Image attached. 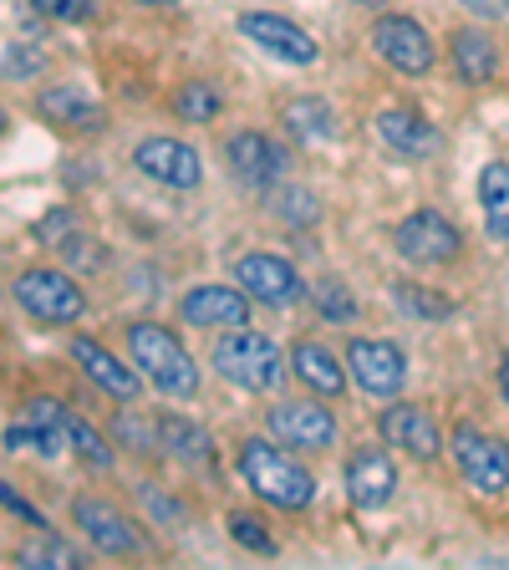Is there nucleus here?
<instances>
[{
    "mask_svg": "<svg viewBox=\"0 0 509 570\" xmlns=\"http://www.w3.org/2000/svg\"><path fill=\"white\" fill-rule=\"evenodd\" d=\"M239 474H245V484L255 489L265 504H275V510H306L311 499H316V479L285 449H275V443H265V439L239 443Z\"/></svg>",
    "mask_w": 509,
    "mask_h": 570,
    "instance_id": "1",
    "label": "nucleus"
},
{
    "mask_svg": "<svg viewBox=\"0 0 509 570\" xmlns=\"http://www.w3.org/2000/svg\"><path fill=\"white\" fill-rule=\"evenodd\" d=\"M128 352H133V362H138V372L154 382L158 392H168V397H194V392H199V367H194V356L184 352V342H178L168 326H158V321H133Z\"/></svg>",
    "mask_w": 509,
    "mask_h": 570,
    "instance_id": "2",
    "label": "nucleus"
},
{
    "mask_svg": "<svg viewBox=\"0 0 509 570\" xmlns=\"http://www.w3.org/2000/svg\"><path fill=\"white\" fill-rule=\"evenodd\" d=\"M214 372L225 382H235V387L245 392H271L275 382H281V346L271 342L265 332H249V326H229V336H219L214 342Z\"/></svg>",
    "mask_w": 509,
    "mask_h": 570,
    "instance_id": "3",
    "label": "nucleus"
},
{
    "mask_svg": "<svg viewBox=\"0 0 509 570\" xmlns=\"http://www.w3.org/2000/svg\"><path fill=\"white\" fill-rule=\"evenodd\" d=\"M16 301H21V311L36 316L41 326H67V321H82V311H87L82 285L71 281L67 271H51V265L21 271V281H16Z\"/></svg>",
    "mask_w": 509,
    "mask_h": 570,
    "instance_id": "4",
    "label": "nucleus"
},
{
    "mask_svg": "<svg viewBox=\"0 0 509 570\" xmlns=\"http://www.w3.org/2000/svg\"><path fill=\"white\" fill-rule=\"evenodd\" d=\"M6 449H36L47 459H61L71 449V413L57 397H26L16 423L6 428Z\"/></svg>",
    "mask_w": 509,
    "mask_h": 570,
    "instance_id": "5",
    "label": "nucleus"
},
{
    "mask_svg": "<svg viewBox=\"0 0 509 570\" xmlns=\"http://www.w3.org/2000/svg\"><path fill=\"white\" fill-rule=\"evenodd\" d=\"M453 463H459V474L479 489V494H505L509 489V443L484 433V428H469L463 423L453 433Z\"/></svg>",
    "mask_w": 509,
    "mask_h": 570,
    "instance_id": "6",
    "label": "nucleus"
},
{
    "mask_svg": "<svg viewBox=\"0 0 509 570\" xmlns=\"http://www.w3.org/2000/svg\"><path fill=\"white\" fill-rule=\"evenodd\" d=\"M392 245H398V255L413 261V265H449V261H459L463 235L443 219L439 209H418L392 229Z\"/></svg>",
    "mask_w": 509,
    "mask_h": 570,
    "instance_id": "7",
    "label": "nucleus"
},
{
    "mask_svg": "<svg viewBox=\"0 0 509 570\" xmlns=\"http://www.w3.org/2000/svg\"><path fill=\"white\" fill-rule=\"evenodd\" d=\"M372 47H378V57L388 61V67L408 71V77H428L433 61H439L433 36H428L413 16H382V21L372 26Z\"/></svg>",
    "mask_w": 509,
    "mask_h": 570,
    "instance_id": "8",
    "label": "nucleus"
},
{
    "mask_svg": "<svg viewBox=\"0 0 509 570\" xmlns=\"http://www.w3.org/2000/svg\"><path fill=\"white\" fill-rule=\"evenodd\" d=\"M235 285L249 301H265V306H291V301H301V291H306V281H301L296 265L285 261V255H265V249L239 255Z\"/></svg>",
    "mask_w": 509,
    "mask_h": 570,
    "instance_id": "9",
    "label": "nucleus"
},
{
    "mask_svg": "<svg viewBox=\"0 0 509 570\" xmlns=\"http://www.w3.org/2000/svg\"><path fill=\"white\" fill-rule=\"evenodd\" d=\"M71 524H77L102 556H138L143 550L138 524H133L118 504H107V499H97V494H82L71 504Z\"/></svg>",
    "mask_w": 509,
    "mask_h": 570,
    "instance_id": "10",
    "label": "nucleus"
},
{
    "mask_svg": "<svg viewBox=\"0 0 509 570\" xmlns=\"http://www.w3.org/2000/svg\"><path fill=\"white\" fill-rule=\"evenodd\" d=\"M271 433L285 443V449L321 453L336 443V417L321 403H311V397H285V403L271 407Z\"/></svg>",
    "mask_w": 509,
    "mask_h": 570,
    "instance_id": "11",
    "label": "nucleus"
},
{
    "mask_svg": "<svg viewBox=\"0 0 509 570\" xmlns=\"http://www.w3.org/2000/svg\"><path fill=\"white\" fill-rule=\"evenodd\" d=\"M346 367H352V377L362 382V392H372V397H398L408 382L403 352L392 342H378V336H356V342L346 346Z\"/></svg>",
    "mask_w": 509,
    "mask_h": 570,
    "instance_id": "12",
    "label": "nucleus"
},
{
    "mask_svg": "<svg viewBox=\"0 0 509 570\" xmlns=\"http://www.w3.org/2000/svg\"><path fill=\"white\" fill-rule=\"evenodd\" d=\"M378 433L392 443V449L413 453V459H439V453H443V428H439V417L428 413L423 403H392V407H382Z\"/></svg>",
    "mask_w": 509,
    "mask_h": 570,
    "instance_id": "13",
    "label": "nucleus"
},
{
    "mask_svg": "<svg viewBox=\"0 0 509 570\" xmlns=\"http://www.w3.org/2000/svg\"><path fill=\"white\" fill-rule=\"evenodd\" d=\"M133 168L158 178V184H168V189H199V178H204L199 154L178 138H143L138 148H133Z\"/></svg>",
    "mask_w": 509,
    "mask_h": 570,
    "instance_id": "14",
    "label": "nucleus"
},
{
    "mask_svg": "<svg viewBox=\"0 0 509 570\" xmlns=\"http://www.w3.org/2000/svg\"><path fill=\"white\" fill-rule=\"evenodd\" d=\"M239 31H245L261 51H271V57H281V61H296V67H311V61L321 57L316 36H306V26L285 21V16H275V11L239 16Z\"/></svg>",
    "mask_w": 509,
    "mask_h": 570,
    "instance_id": "15",
    "label": "nucleus"
},
{
    "mask_svg": "<svg viewBox=\"0 0 509 570\" xmlns=\"http://www.w3.org/2000/svg\"><path fill=\"white\" fill-rule=\"evenodd\" d=\"M178 321H189L199 332H219V326H245L249 321V296L239 285H194L189 296L178 301Z\"/></svg>",
    "mask_w": 509,
    "mask_h": 570,
    "instance_id": "16",
    "label": "nucleus"
},
{
    "mask_svg": "<svg viewBox=\"0 0 509 570\" xmlns=\"http://www.w3.org/2000/svg\"><path fill=\"white\" fill-rule=\"evenodd\" d=\"M225 158H229V168H235V178L249 184V189H275V178L291 164L281 142L265 138V132H235V138L225 142Z\"/></svg>",
    "mask_w": 509,
    "mask_h": 570,
    "instance_id": "17",
    "label": "nucleus"
},
{
    "mask_svg": "<svg viewBox=\"0 0 509 570\" xmlns=\"http://www.w3.org/2000/svg\"><path fill=\"white\" fill-rule=\"evenodd\" d=\"M71 362L87 372L92 387H102L107 397H118V403H133L143 392V372L128 367V362H118V356L107 352L102 342H92V336H77V342H71Z\"/></svg>",
    "mask_w": 509,
    "mask_h": 570,
    "instance_id": "18",
    "label": "nucleus"
},
{
    "mask_svg": "<svg viewBox=\"0 0 509 570\" xmlns=\"http://www.w3.org/2000/svg\"><path fill=\"white\" fill-rule=\"evenodd\" d=\"M346 494L362 510H382L392 494H398V463L388 449H356L346 463Z\"/></svg>",
    "mask_w": 509,
    "mask_h": 570,
    "instance_id": "19",
    "label": "nucleus"
},
{
    "mask_svg": "<svg viewBox=\"0 0 509 570\" xmlns=\"http://www.w3.org/2000/svg\"><path fill=\"white\" fill-rule=\"evenodd\" d=\"M378 138L388 142L398 158L439 154V128H433L418 107H382V112H378Z\"/></svg>",
    "mask_w": 509,
    "mask_h": 570,
    "instance_id": "20",
    "label": "nucleus"
},
{
    "mask_svg": "<svg viewBox=\"0 0 509 570\" xmlns=\"http://www.w3.org/2000/svg\"><path fill=\"white\" fill-rule=\"evenodd\" d=\"M36 107H41V118H51L67 132H102L107 128V112L87 92H77V87H47V92L36 97Z\"/></svg>",
    "mask_w": 509,
    "mask_h": 570,
    "instance_id": "21",
    "label": "nucleus"
},
{
    "mask_svg": "<svg viewBox=\"0 0 509 570\" xmlns=\"http://www.w3.org/2000/svg\"><path fill=\"white\" fill-rule=\"evenodd\" d=\"M291 372H296L311 392H321V397H342V387H346V372H342V362H336V352L321 342L291 346Z\"/></svg>",
    "mask_w": 509,
    "mask_h": 570,
    "instance_id": "22",
    "label": "nucleus"
},
{
    "mask_svg": "<svg viewBox=\"0 0 509 570\" xmlns=\"http://www.w3.org/2000/svg\"><path fill=\"white\" fill-rule=\"evenodd\" d=\"M449 57H453V71H459L463 82H495L499 77V51L484 31H453L449 41Z\"/></svg>",
    "mask_w": 509,
    "mask_h": 570,
    "instance_id": "23",
    "label": "nucleus"
},
{
    "mask_svg": "<svg viewBox=\"0 0 509 570\" xmlns=\"http://www.w3.org/2000/svg\"><path fill=\"white\" fill-rule=\"evenodd\" d=\"M479 204L495 239H509V164H484L479 174Z\"/></svg>",
    "mask_w": 509,
    "mask_h": 570,
    "instance_id": "24",
    "label": "nucleus"
},
{
    "mask_svg": "<svg viewBox=\"0 0 509 570\" xmlns=\"http://www.w3.org/2000/svg\"><path fill=\"white\" fill-rule=\"evenodd\" d=\"M158 443H164L174 459H184V463H204V459H209V439H204V428L189 423V417H178V413L158 417Z\"/></svg>",
    "mask_w": 509,
    "mask_h": 570,
    "instance_id": "25",
    "label": "nucleus"
},
{
    "mask_svg": "<svg viewBox=\"0 0 509 570\" xmlns=\"http://www.w3.org/2000/svg\"><path fill=\"white\" fill-rule=\"evenodd\" d=\"M16 566H31V570H77V566H87V556L77 546H67L61 534H41V540H31V546L16 550Z\"/></svg>",
    "mask_w": 509,
    "mask_h": 570,
    "instance_id": "26",
    "label": "nucleus"
},
{
    "mask_svg": "<svg viewBox=\"0 0 509 570\" xmlns=\"http://www.w3.org/2000/svg\"><path fill=\"white\" fill-rule=\"evenodd\" d=\"M174 112L184 122H214L219 112H225V92L214 82H204V77H194V82H184L174 92Z\"/></svg>",
    "mask_w": 509,
    "mask_h": 570,
    "instance_id": "27",
    "label": "nucleus"
},
{
    "mask_svg": "<svg viewBox=\"0 0 509 570\" xmlns=\"http://www.w3.org/2000/svg\"><path fill=\"white\" fill-rule=\"evenodd\" d=\"M285 128L296 132V138H306V142H316V138H332V107L326 102H316V97H306V102H291L285 107Z\"/></svg>",
    "mask_w": 509,
    "mask_h": 570,
    "instance_id": "28",
    "label": "nucleus"
},
{
    "mask_svg": "<svg viewBox=\"0 0 509 570\" xmlns=\"http://www.w3.org/2000/svg\"><path fill=\"white\" fill-rule=\"evenodd\" d=\"M311 301H316L321 321H332V326H346V321H356V301H352V291H346L336 275H326V281L311 285Z\"/></svg>",
    "mask_w": 509,
    "mask_h": 570,
    "instance_id": "29",
    "label": "nucleus"
},
{
    "mask_svg": "<svg viewBox=\"0 0 509 570\" xmlns=\"http://www.w3.org/2000/svg\"><path fill=\"white\" fill-rule=\"evenodd\" d=\"M71 449H77V459H82L87 469H112V443H107L92 423H82V417H71Z\"/></svg>",
    "mask_w": 509,
    "mask_h": 570,
    "instance_id": "30",
    "label": "nucleus"
},
{
    "mask_svg": "<svg viewBox=\"0 0 509 570\" xmlns=\"http://www.w3.org/2000/svg\"><path fill=\"white\" fill-rule=\"evenodd\" d=\"M398 301H403V311L413 321H443V316H453V301L439 296V291H418V285H403V291H398Z\"/></svg>",
    "mask_w": 509,
    "mask_h": 570,
    "instance_id": "31",
    "label": "nucleus"
},
{
    "mask_svg": "<svg viewBox=\"0 0 509 570\" xmlns=\"http://www.w3.org/2000/svg\"><path fill=\"white\" fill-rule=\"evenodd\" d=\"M112 439L128 443L133 453H148L158 443V423H154V417H138V413H123L118 423H112Z\"/></svg>",
    "mask_w": 509,
    "mask_h": 570,
    "instance_id": "32",
    "label": "nucleus"
},
{
    "mask_svg": "<svg viewBox=\"0 0 509 570\" xmlns=\"http://www.w3.org/2000/svg\"><path fill=\"white\" fill-rule=\"evenodd\" d=\"M229 534H235L245 550H255V556H271L275 550V540H271V530H265L255 514H229Z\"/></svg>",
    "mask_w": 509,
    "mask_h": 570,
    "instance_id": "33",
    "label": "nucleus"
},
{
    "mask_svg": "<svg viewBox=\"0 0 509 570\" xmlns=\"http://www.w3.org/2000/svg\"><path fill=\"white\" fill-rule=\"evenodd\" d=\"M41 16H51V21L71 26V21H92L97 16V0H31Z\"/></svg>",
    "mask_w": 509,
    "mask_h": 570,
    "instance_id": "34",
    "label": "nucleus"
},
{
    "mask_svg": "<svg viewBox=\"0 0 509 570\" xmlns=\"http://www.w3.org/2000/svg\"><path fill=\"white\" fill-rule=\"evenodd\" d=\"M281 214L291 219V225H316V199H311L306 189H291V194H281Z\"/></svg>",
    "mask_w": 509,
    "mask_h": 570,
    "instance_id": "35",
    "label": "nucleus"
},
{
    "mask_svg": "<svg viewBox=\"0 0 509 570\" xmlns=\"http://www.w3.org/2000/svg\"><path fill=\"white\" fill-rule=\"evenodd\" d=\"M0 504H6V510H16V514H26V520H31V524H47V520H41V514L31 510V504H26L21 494H16L11 484H0Z\"/></svg>",
    "mask_w": 509,
    "mask_h": 570,
    "instance_id": "36",
    "label": "nucleus"
},
{
    "mask_svg": "<svg viewBox=\"0 0 509 570\" xmlns=\"http://www.w3.org/2000/svg\"><path fill=\"white\" fill-rule=\"evenodd\" d=\"M474 16H484V21H499V16H509V0H463Z\"/></svg>",
    "mask_w": 509,
    "mask_h": 570,
    "instance_id": "37",
    "label": "nucleus"
},
{
    "mask_svg": "<svg viewBox=\"0 0 509 570\" xmlns=\"http://www.w3.org/2000/svg\"><path fill=\"white\" fill-rule=\"evenodd\" d=\"M499 392H505V403H509V352H505V362H499Z\"/></svg>",
    "mask_w": 509,
    "mask_h": 570,
    "instance_id": "38",
    "label": "nucleus"
},
{
    "mask_svg": "<svg viewBox=\"0 0 509 570\" xmlns=\"http://www.w3.org/2000/svg\"><path fill=\"white\" fill-rule=\"evenodd\" d=\"M138 6H168V0H138Z\"/></svg>",
    "mask_w": 509,
    "mask_h": 570,
    "instance_id": "39",
    "label": "nucleus"
},
{
    "mask_svg": "<svg viewBox=\"0 0 509 570\" xmlns=\"http://www.w3.org/2000/svg\"><path fill=\"white\" fill-rule=\"evenodd\" d=\"M6 122H11V118H6V112H0V132H6Z\"/></svg>",
    "mask_w": 509,
    "mask_h": 570,
    "instance_id": "40",
    "label": "nucleus"
},
{
    "mask_svg": "<svg viewBox=\"0 0 509 570\" xmlns=\"http://www.w3.org/2000/svg\"><path fill=\"white\" fill-rule=\"evenodd\" d=\"M362 6H378V0H362Z\"/></svg>",
    "mask_w": 509,
    "mask_h": 570,
    "instance_id": "41",
    "label": "nucleus"
}]
</instances>
